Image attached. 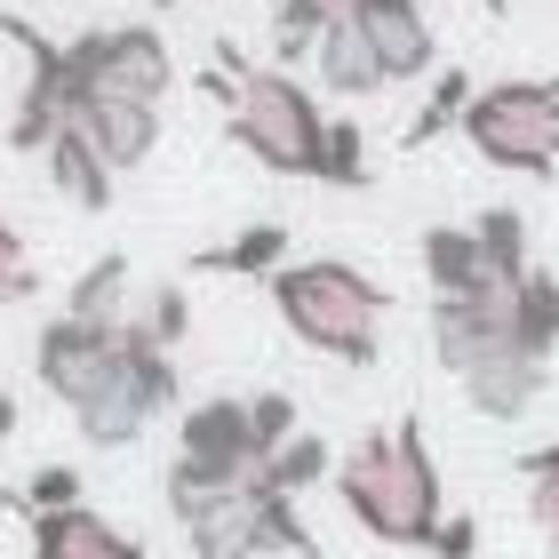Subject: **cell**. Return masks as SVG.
Masks as SVG:
<instances>
[{
  "instance_id": "6da1fadb",
  "label": "cell",
  "mask_w": 559,
  "mask_h": 559,
  "mask_svg": "<svg viewBox=\"0 0 559 559\" xmlns=\"http://www.w3.org/2000/svg\"><path fill=\"white\" fill-rule=\"evenodd\" d=\"M336 503L352 512L360 536H376L384 551H431L448 520V488L431 464V440L416 416H400L392 431H360L336 455Z\"/></svg>"
},
{
  "instance_id": "7a4b0ae2",
  "label": "cell",
  "mask_w": 559,
  "mask_h": 559,
  "mask_svg": "<svg viewBox=\"0 0 559 559\" xmlns=\"http://www.w3.org/2000/svg\"><path fill=\"white\" fill-rule=\"evenodd\" d=\"M280 328L320 352V360L336 368H376L384 360V328H392V288L384 280H368L360 264L344 257H288L272 280H264Z\"/></svg>"
},
{
  "instance_id": "3957f363",
  "label": "cell",
  "mask_w": 559,
  "mask_h": 559,
  "mask_svg": "<svg viewBox=\"0 0 559 559\" xmlns=\"http://www.w3.org/2000/svg\"><path fill=\"white\" fill-rule=\"evenodd\" d=\"M224 136H233L257 168L272 176H312L320 185V152H328V112L320 96L280 64H248L233 105H224Z\"/></svg>"
},
{
  "instance_id": "277c9868",
  "label": "cell",
  "mask_w": 559,
  "mask_h": 559,
  "mask_svg": "<svg viewBox=\"0 0 559 559\" xmlns=\"http://www.w3.org/2000/svg\"><path fill=\"white\" fill-rule=\"evenodd\" d=\"M455 136H464L488 168H503V176H559V72L472 88Z\"/></svg>"
},
{
  "instance_id": "5b68a950",
  "label": "cell",
  "mask_w": 559,
  "mask_h": 559,
  "mask_svg": "<svg viewBox=\"0 0 559 559\" xmlns=\"http://www.w3.org/2000/svg\"><path fill=\"white\" fill-rule=\"evenodd\" d=\"M176 536H185L192 559H328L320 536L304 527L296 496H280L272 479H240L233 496H216L209 512H192Z\"/></svg>"
},
{
  "instance_id": "8992f818",
  "label": "cell",
  "mask_w": 559,
  "mask_h": 559,
  "mask_svg": "<svg viewBox=\"0 0 559 559\" xmlns=\"http://www.w3.org/2000/svg\"><path fill=\"white\" fill-rule=\"evenodd\" d=\"M64 72H72V112L88 96H136V105H168L176 88V48L160 24H88L64 40Z\"/></svg>"
},
{
  "instance_id": "52a82bcc",
  "label": "cell",
  "mask_w": 559,
  "mask_h": 559,
  "mask_svg": "<svg viewBox=\"0 0 559 559\" xmlns=\"http://www.w3.org/2000/svg\"><path fill=\"white\" fill-rule=\"evenodd\" d=\"M176 392H185L176 384V352H152L136 328H120V368L105 376V392L72 416V431H81V448H96V455H129L144 431L176 408Z\"/></svg>"
},
{
  "instance_id": "ba28073f",
  "label": "cell",
  "mask_w": 559,
  "mask_h": 559,
  "mask_svg": "<svg viewBox=\"0 0 559 559\" xmlns=\"http://www.w3.org/2000/svg\"><path fill=\"white\" fill-rule=\"evenodd\" d=\"M424 328H431V360L464 384L472 368L503 360V352H527L520 344V280H488V288H464V296H431Z\"/></svg>"
},
{
  "instance_id": "9c48e42d",
  "label": "cell",
  "mask_w": 559,
  "mask_h": 559,
  "mask_svg": "<svg viewBox=\"0 0 559 559\" xmlns=\"http://www.w3.org/2000/svg\"><path fill=\"white\" fill-rule=\"evenodd\" d=\"M129 328V320H120ZM120 328H96V320H72V312H48L40 336H33V384L57 400L64 416H81L105 376L120 368Z\"/></svg>"
},
{
  "instance_id": "30bf717a",
  "label": "cell",
  "mask_w": 559,
  "mask_h": 559,
  "mask_svg": "<svg viewBox=\"0 0 559 559\" xmlns=\"http://www.w3.org/2000/svg\"><path fill=\"white\" fill-rule=\"evenodd\" d=\"M0 33H9L24 48V88H16V112L9 129H0V144L9 152H48V136L72 120V72H64V40H48L33 16H0Z\"/></svg>"
},
{
  "instance_id": "8fae6325",
  "label": "cell",
  "mask_w": 559,
  "mask_h": 559,
  "mask_svg": "<svg viewBox=\"0 0 559 559\" xmlns=\"http://www.w3.org/2000/svg\"><path fill=\"white\" fill-rule=\"evenodd\" d=\"M176 455L209 472H264V448H257V424H248V392H216V400H192L176 416Z\"/></svg>"
},
{
  "instance_id": "7c38bea8",
  "label": "cell",
  "mask_w": 559,
  "mask_h": 559,
  "mask_svg": "<svg viewBox=\"0 0 559 559\" xmlns=\"http://www.w3.org/2000/svg\"><path fill=\"white\" fill-rule=\"evenodd\" d=\"M352 24L368 33L376 64H384V81H431L440 72V33H431L424 0H352Z\"/></svg>"
},
{
  "instance_id": "4fadbf2b",
  "label": "cell",
  "mask_w": 559,
  "mask_h": 559,
  "mask_svg": "<svg viewBox=\"0 0 559 559\" xmlns=\"http://www.w3.org/2000/svg\"><path fill=\"white\" fill-rule=\"evenodd\" d=\"M72 129L105 152L112 176H136L152 152H160V105H136V96H88V105L72 112Z\"/></svg>"
},
{
  "instance_id": "5bb4252c",
  "label": "cell",
  "mask_w": 559,
  "mask_h": 559,
  "mask_svg": "<svg viewBox=\"0 0 559 559\" xmlns=\"http://www.w3.org/2000/svg\"><path fill=\"white\" fill-rule=\"evenodd\" d=\"M24 536H33V559H144V544L120 520H105L96 503H72V512H24Z\"/></svg>"
},
{
  "instance_id": "9a60e30c",
  "label": "cell",
  "mask_w": 559,
  "mask_h": 559,
  "mask_svg": "<svg viewBox=\"0 0 559 559\" xmlns=\"http://www.w3.org/2000/svg\"><path fill=\"white\" fill-rule=\"evenodd\" d=\"M551 392V360H536V352H503V360L488 368H472L464 376V400L488 424H520V416H536V400Z\"/></svg>"
},
{
  "instance_id": "2e32d148",
  "label": "cell",
  "mask_w": 559,
  "mask_h": 559,
  "mask_svg": "<svg viewBox=\"0 0 559 559\" xmlns=\"http://www.w3.org/2000/svg\"><path fill=\"white\" fill-rule=\"evenodd\" d=\"M40 168H48V185H57V200L64 209H81V216H105L112 209V192H120V176L105 168V152H96L81 129H64L48 136V152H40Z\"/></svg>"
},
{
  "instance_id": "e0dca14e",
  "label": "cell",
  "mask_w": 559,
  "mask_h": 559,
  "mask_svg": "<svg viewBox=\"0 0 559 559\" xmlns=\"http://www.w3.org/2000/svg\"><path fill=\"white\" fill-rule=\"evenodd\" d=\"M312 72H320V96H344V105H360V96H384V88H392L384 64H376V48H368V33H360L352 16L320 33Z\"/></svg>"
},
{
  "instance_id": "ac0fdd59",
  "label": "cell",
  "mask_w": 559,
  "mask_h": 559,
  "mask_svg": "<svg viewBox=\"0 0 559 559\" xmlns=\"http://www.w3.org/2000/svg\"><path fill=\"white\" fill-rule=\"evenodd\" d=\"M416 264H424V288L431 296H464V288H488V257H479V233L472 224H424L416 233Z\"/></svg>"
},
{
  "instance_id": "d6986e66",
  "label": "cell",
  "mask_w": 559,
  "mask_h": 559,
  "mask_svg": "<svg viewBox=\"0 0 559 559\" xmlns=\"http://www.w3.org/2000/svg\"><path fill=\"white\" fill-rule=\"evenodd\" d=\"M64 312L72 320H96V328H120L136 312V280H129V257L120 248H105L96 264L72 272V288H64Z\"/></svg>"
},
{
  "instance_id": "ffe728a7",
  "label": "cell",
  "mask_w": 559,
  "mask_h": 559,
  "mask_svg": "<svg viewBox=\"0 0 559 559\" xmlns=\"http://www.w3.org/2000/svg\"><path fill=\"white\" fill-rule=\"evenodd\" d=\"M280 264H288V224H240L233 240L192 257V272H216V280H272Z\"/></svg>"
},
{
  "instance_id": "44dd1931",
  "label": "cell",
  "mask_w": 559,
  "mask_h": 559,
  "mask_svg": "<svg viewBox=\"0 0 559 559\" xmlns=\"http://www.w3.org/2000/svg\"><path fill=\"white\" fill-rule=\"evenodd\" d=\"M264 16H272V64L288 72V64H312L320 33L352 16V0H264Z\"/></svg>"
},
{
  "instance_id": "7402d4cb",
  "label": "cell",
  "mask_w": 559,
  "mask_h": 559,
  "mask_svg": "<svg viewBox=\"0 0 559 559\" xmlns=\"http://www.w3.org/2000/svg\"><path fill=\"white\" fill-rule=\"evenodd\" d=\"M129 328L152 344V352H185V336H192V288L185 280H160V288H136V312H129Z\"/></svg>"
},
{
  "instance_id": "603a6c76",
  "label": "cell",
  "mask_w": 559,
  "mask_h": 559,
  "mask_svg": "<svg viewBox=\"0 0 559 559\" xmlns=\"http://www.w3.org/2000/svg\"><path fill=\"white\" fill-rule=\"evenodd\" d=\"M464 105H472V72L464 64H448V72H431V96H424V112L400 129V152H424V144H440L448 129H464Z\"/></svg>"
},
{
  "instance_id": "cb8c5ba5",
  "label": "cell",
  "mask_w": 559,
  "mask_h": 559,
  "mask_svg": "<svg viewBox=\"0 0 559 559\" xmlns=\"http://www.w3.org/2000/svg\"><path fill=\"white\" fill-rule=\"evenodd\" d=\"M512 472L527 479V520H536V536H544L551 559H559V440L520 448V455H512Z\"/></svg>"
},
{
  "instance_id": "d4e9b609",
  "label": "cell",
  "mask_w": 559,
  "mask_h": 559,
  "mask_svg": "<svg viewBox=\"0 0 559 559\" xmlns=\"http://www.w3.org/2000/svg\"><path fill=\"white\" fill-rule=\"evenodd\" d=\"M472 233H479V257H488L496 280H527V272H536V257H527V216L520 209H479Z\"/></svg>"
},
{
  "instance_id": "484cf974",
  "label": "cell",
  "mask_w": 559,
  "mask_h": 559,
  "mask_svg": "<svg viewBox=\"0 0 559 559\" xmlns=\"http://www.w3.org/2000/svg\"><path fill=\"white\" fill-rule=\"evenodd\" d=\"M257 479H272L280 496H296V503H304V488H320V479H336V448H328L320 431H296V440L280 448V455H272V464H264Z\"/></svg>"
},
{
  "instance_id": "4316f807",
  "label": "cell",
  "mask_w": 559,
  "mask_h": 559,
  "mask_svg": "<svg viewBox=\"0 0 559 559\" xmlns=\"http://www.w3.org/2000/svg\"><path fill=\"white\" fill-rule=\"evenodd\" d=\"M368 129L352 112H328V152H320V185H336V192H368Z\"/></svg>"
},
{
  "instance_id": "83f0119b",
  "label": "cell",
  "mask_w": 559,
  "mask_h": 559,
  "mask_svg": "<svg viewBox=\"0 0 559 559\" xmlns=\"http://www.w3.org/2000/svg\"><path fill=\"white\" fill-rule=\"evenodd\" d=\"M520 344L559 360V272H544V264L520 280Z\"/></svg>"
},
{
  "instance_id": "f1b7e54d",
  "label": "cell",
  "mask_w": 559,
  "mask_h": 559,
  "mask_svg": "<svg viewBox=\"0 0 559 559\" xmlns=\"http://www.w3.org/2000/svg\"><path fill=\"white\" fill-rule=\"evenodd\" d=\"M40 296V264L33 248H24V233L9 224V209H0V312H16V304Z\"/></svg>"
},
{
  "instance_id": "f546056e",
  "label": "cell",
  "mask_w": 559,
  "mask_h": 559,
  "mask_svg": "<svg viewBox=\"0 0 559 559\" xmlns=\"http://www.w3.org/2000/svg\"><path fill=\"white\" fill-rule=\"evenodd\" d=\"M472 551H479V520H472V512H448L424 559H472Z\"/></svg>"
},
{
  "instance_id": "4dcf8cb0",
  "label": "cell",
  "mask_w": 559,
  "mask_h": 559,
  "mask_svg": "<svg viewBox=\"0 0 559 559\" xmlns=\"http://www.w3.org/2000/svg\"><path fill=\"white\" fill-rule=\"evenodd\" d=\"M16 431H24V408H16V392H9V384H0V448H9V440H16Z\"/></svg>"
},
{
  "instance_id": "1f68e13d",
  "label": "cell",
  "mask_w": 559,
  "mask_h": 559,
  "mask_svg": "<svg viewBox=\"0 0 559 559\" xmlns=\"http://www.w3.org/2000/svg\"><path fill=\"white\" fill-rule=\"evenodd\" d=\"M479 9H488V16H503V9H512V0H479Z\"/></svg>"
},
{
  "instance_id": "d6a6232c",
  "label": "cell",
  "mask_w": 559,
  "mask_h": 559,
  "mask_svg": "<svg viewBox=\"0 0 559 559\" xmlns=\"http://www.w3.org/2000/svg\"><path fill=\"white\" fill-rule=\"evenodd\" d=\"M152 9H176V0H152Z\"/></svg>"
}]
</instances>
